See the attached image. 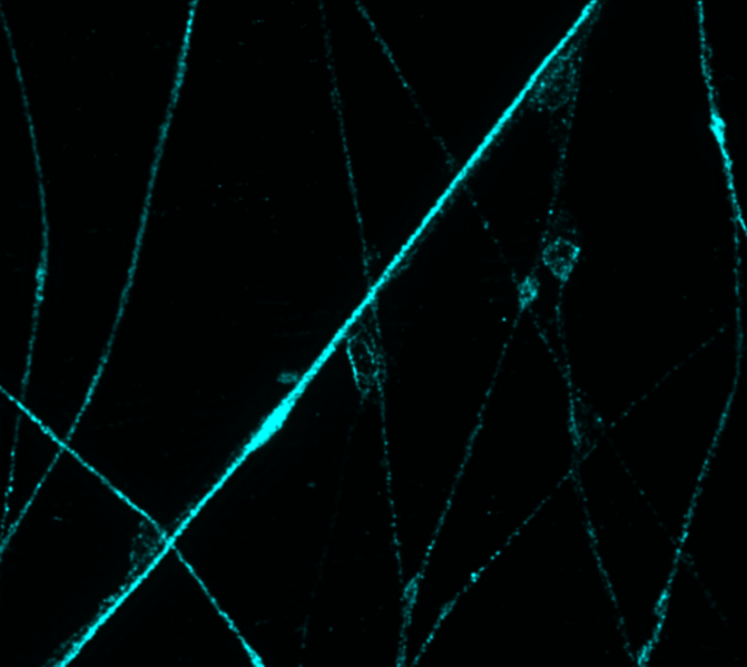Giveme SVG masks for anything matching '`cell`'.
<instances>
[{
	"instance_id": "obj_1",
	"label": "cell",
	"mask_w": 747,
	"mask_h": 667,
	"mask_svg": "<svg viewBox=\"0 0 747 667\" xmlns=\"http://www.w3.org/2000/svg\"><path fill=\"white\" fill-rule=\"evenodd\" d=\"M552 64L555 66L554 71L547 69L543 83L537 85L535 95L547 109H559L568 93V86L571 85L569 64L566 60L561 59L555 60Z\"/></svg>"
},
{
	"instance_id": "obj_2",
	"label": "cell",
	"mask_w": 747,
	"mask_h": 667,
	"mask_svg": "<svg viewBox=\"0 0 747 667\" xmlns=\"http://www.w3.org/2000/svg\"><path fill=\"white\" fill-rule=\"evenodd\" d=\"M575 258V246L566 240H556L545 251V263L556 278H568Z\"/></svg>"
}]
</instances>
